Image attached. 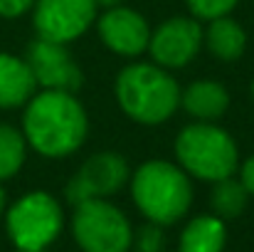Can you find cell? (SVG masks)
Instances as JSON below:
<instances>
[{"label":"cell","mask_w":254,"mask_h":252,"mask_svg":"<svg viewBox=\"0 0 254 252\" xmlns=\"http://www.w3.org/2000/svg\"><path fill=\"white\" fill-rule=\"evenodd\" d=\"M25 141L47 159H64L74 154L86 139L89 121L84 106L72 91L45 89L27 101L22 116Z\"/></svg>","instance_id":"cell-1"},{"label":"cell","mask_w":254,"mask_h":252,"mask_svg":"<svg viewBox=\"0 0 254 252\" xmlns=\"http://www.w3.org/2000/svg\"><path fill=\"white\" fill-rule=\"evenodd\" d=\"M131 193L138 210L158 225L178 223L192 203L190 178L185 175V170L168 161L143 164L133 173Z\"/></svg>","instance_id":"cell-2"},{"label":"cell","mask_w":254,"mask_h":252,"mask_svg":"<svg viewBox=\"0 0 254 252\" xmlns=\"http://www.w3.org/2000/svg\"><path fill=\"white\" fill-rule=\"evenodd\" d=\"M121 109L138 124H163L180 104L178 82L156 65H128L116 80Z\"/></svg>","instance_id":"cell-3"},{"label":"cell","mask_w":254,"mask_h":252,"mask_svg":"<svg viewBox=\"0 0 254 252\" xmlns=\"http://www.w3.org/2000/svg\"><path fill=\"white\" fill-rule=\"evenodd\" d=\"M175 156L183 168L200 180H222L237 168V146L232 136L212 121L185 126L175 141Z\"/></svg>","instance_id":"cell-4"},{"label":"cell","mask_w":254,"mask_h":252,"mask_svg":"<svg viewBox=\"0 0 254 252\" xmlns=\"http://www.w3.org/2000/svg\"><path fill=\"white\" fill-rule=\"evenodd\" d=\"M62 223L64 215L60 203L45 190L22 195L5 215L7 238L17 252H45L62 233Z\"/></svg>","instance_id":"cell-5"},{"label":"cell","mask_w":254,"mask_h":252,"mask_svg":"<svg viewBox=\"0 0 254 252\" xmlns=\"http://www.w3.org/2000/svg\"><path fill=\"white\" fill-rule=\"evenodd\" d=\"M72 233L84 252H128L133 243L128 218L104 198H91L77 205Z\"/></svg>","instance_id":"cell-6"},{"label":"cell","mask_w":254,"mask_h":252,"mask_svg":"<svg viewBox=\"0 0 254 252\" xmlns=\"http://www.w3.org/2000/svg\"><path fill=\"white\" fill-rule=\"evenodd\" d=\"M96 17L94 0H37L35 5V30L42 40L72 42L84 35Z\"/></svg>","instance_id":"cell-7"},{"label":"cell","mask_w":254,"mask_h":252,"mask_svg":"<svg viewBox=\"0 0 254 252\" xmlns=\"http://www.w3.org/2000/svg\"><path fill=\"white\" fill-rule=\"evenodd\" d=\"M128 175L131 170L121 154H111V151L96 154L86 159L79 173L67 183V200L72 205H79L91 198H106L116 193L128 180Z\"/></svg>","instance_id":"cell-8"},{"label":"cell","mask_w":254,"mask_h":252,"mask_svg":"<svg viewBox=\"0 0 254 252\" xmlns=\"http://www.w3.org/2000/svg\"><path fill=\"white\" fill-rule=\"evenodd\" d=\"M25 62L30 65L37 84H42L45 89L77 91L84 82L79 65L72 60L69 50L62 42L37 37L35 42H30Z\"/></svg>","instance_id":"cell-9"},{"label":"cell","mask_w":254,"mask_h":252,"mask_svg":"<svg viewBox=\"0 0 254 252\" xmlns=\"http://www.w3.org/2000/svg\"><path fill=\"white\" fill-rule=\"evenodd\" d=\"M202 45V30L190 17H170L166 20L148 42L153 60L163 67H185Z\"/></svg>","instance_id":"cell-10"},{"label":"cell","mask_w":254,"mask_h":252,"mask_svg":"<svg viewBox=\"0 0 254 252\" xmlns=\"http://www.w3.org/2000/svg\"><path fill=\"white\" fill-rule=\"evenodd\" d=\"M99 35L109 50L126 57L141 55L151 42V30L143 15L131 7H119V5L106 7V12L99 17Z\"/></svg>","instance_id":"cell-11"},{"label":"cell","mask_w":254,"mask_h":252,"mask_svg":"<svg viewBox=\"0 0 254 252\" xmlns=\"http://www.w3.org/2000/svg\"><path fill=\"white\" fill-rule=\"evenodd\" d=\"M37 80L22 57L0 52V109H15L32 99Z\"/></svg>","instance_id":"cell-12"},{"label":"cell","mask_w":254,"mask_h":252,"mask_svg":"<svg viewBox=\"0 0 254 252\" xmlns=\"http://www.w3.org/2000/svg\"><path fill=\"white\" fill-rule=\"evenodd\" d=\"M180 104L197 121H215L227 111L230 94L222 84L202 80V82H192L180 94Z\"/></svg>","instance_id":"cell-13"},{"label":"cell","mask_w":254,"mask_h":252,"mask_svg":"<svg viewBox=\"0 0 254 252\" xmlns=\"http://www.w3.org/2000/svg\"><path fill=\"white\" fill-rule=\"evenodd\" d=\"M227 243V228L217 215L192 218L178 243V252H222Z\"/></svg>","instance_id":"cell-14"},{"label":"cell","mask_w":254,"mask_h":252,"mask_svg":"<svg viewBox=\"0 0 254 252\" xmlns=\"http://www.w3.org/2000/svg\"><path fill=\"white\" fill-rule=\"evenodd\" d=\"M205 40H207L210 52H212L217 60H222V62H235V60H240L242 52H245V47H247V35H245V30H242L232 17H227V15L210 20V27H207Z\"/></svg>","instance_id":"cell-15"},{"label":"cell","mask_w":254,"mask_h":252,"mask_svg":"<svg viewBox=\"0 0 254 252\" xmlns=\"http://www.w3.org/2000/svg\"><path fill=\"white\" fill-rule=\"evenodd\" d=\"M247 198H250V193L242 185V180H235L232 175H227L222 180H215V188L210 193V205H212L217 218L227 220V218L242 215Z\"/></svg>","instance_id":"cell-16"},{"label":"cell","mask_w":254,"mask_h":252,"mask_svg":"<svg viewBox=\"0 0 254 252\" xmlns=\"http://www.w3.org/2000/svg\"><path fill=\"white\" fill-rule=\"evenodd\" d=\"M25 134L10 124H0V180L12 178L25 164Z\"/></svg>","instance_id":"cell-17"},{"label":"cell","mask_w":254,"mask_h":252,"mask_svg":"<svg viewBox=\"0 0 254 252\" xmlns=\"http://www.w3.org/2000/svg\"><path fill=\"white\" fill-rule=\"evenodd\" d=\"M185 2L192 10V15L205 17V20H215V17L227 15L240 0H185Z\"/></svg>","instance_id":"cell-18"},{"label":"cell","mask_w":254,"mask_h":252,"mask_svg":"<svg viewBox=\"0 0 254 252\" xmlns=\"http://www.w3.org/2000/svg\"><path fill=\"white\" fill-rule=\"evenodd\" d=\"M163 243H166V238H163V230H161L158 223L143 225L138 230V235H136V248H138V252H161L163 250Z\"/></svg>","instance_id":"cell-19"},{"label":"cell","mask_w":254,"mask_h":252,"mask_svg":"<svg viewBox=\"0 0 254 252\" xmlns=\"http://www.w3.org/2000/svg\"><path fill=\"white\" fill-rule=\"evenodd\" d=\"M35 5V0H0V17H20Z\"/></svg>","instance_id":"cell-20"},{"label":"cell","mask_w":254,"mask_h":252,"mask_svg":"<svg viewBox=\"0 0 254 252\" xmlns=\"http://www.w3.org/2000/svg\"><path fill=\"white\" fill-rule=\"evenodd\" d=\"M242 185L247 188L250 195H254V156H250L242 166Z\"/></svg>","instance_id":"cell-21"},{"label":"cell","mask_w":254,"mask_h":252,"mask_svg":"<svg viewBox=\"0 0 254 252\" xmlns=\"http://www.w3.org/2000/svg\"><path fill=\"white\" fill-rule=\"evenodd\" d=\"M96 5H104V7H116L121 0H94Z\"/></svg>","instance_id":"cell-22"},{"label":"cell","mask_w":254,"mask_h":252,"mask_svg":"<svg viewBox=\"0 0 254 252\" xmlns=\"http://www.w3.org/2000/svg\"><path fill=\"white\" fill-rule=\"evenodd\" d=\"M5 210V190H2V185H0V213Z\"/></svg>","instance_id":"cell-23"},{"label":"cell","mask_w":254,"mask_h":252,"mask_svg":"<svg viewBox=\"0 0 254 252\" xmlns=\"http://www.w3.org/2000/svg\"><path fill=\"white\" fill-rule=\"evenodd\" d=\"M252 96H254V82H252Z\"/></svg>","instance_id":"cell-24"}]
</instances>
